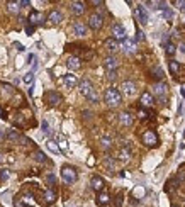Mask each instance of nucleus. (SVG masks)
<instances>
[{
  "label": "nucleus",
  "instance_id": "38",
  "mask_svg": "<svg viewBox=\"0 0 185 207\" xmlns=\"http://www.w3.org/2000/svg\"><path fill=\"white\" fill-rule=\"evenodd\" d=\"M107 78H109L110 82H114L117 78V71H107Z\"/></svg>",
  "mask_w": 185,
  "mask_h": 207
},
{
  "label": "nucleus",
  "instance_id": "17",
  "mask_svg": "<svg viewBox=\"0 0 185 207\" xmlns=\"http://www.w3.org/2000/svg\"><path fill=\"white\" fill-rule=\"evenodd\" d=\"M104 66H105V70H107V71H116L117 60L114 58V56H107V58H105V61H104Z\"/></svg>",
  "mask_w": 185,
  "mask_h": 207
},
{
  "label": "nucleus",
  "instance_id": "43",
  "mask_svg": "<svg viewBox=\"0 0 185 207\" xmlns=\"http://www.w3.org/2000/svg\"><path fill=\"white\" fill-rule=\"evenodd\" d=\"M17 124H24V119H22V114H17V119H15Z\"/></svg>",
  "mask_w": 185,
  "mask_h": 207
},
{
  "label": "nucleus",
  "instance_id": "37",
  "mask_svg": "<svg viewBox=\"0 0 185 207\" xmlns=\"http://www.w3.org/2000/svg\"><path fill=\"white\" fill-rule=\"evenodd\" d=\"M137 117L143 119V121H144V119H148V112L144 111V109H139V112H137Z\"/></svg>",
  "mask_w": 185,
  "mask_h": 207
},
{
  "label": "nucleus",
  "instance_id": "53",
  "mask_svg": "<svg viewBox=\"0 0 185 207\" xmlns=\"http://www.w3.org/2000/svg\"><path fill=\"white\" fill-rule=\"evenodd\" d=\"M0 161H2V155H0Z\"/></svg>",
  "mask_w": 185,
  "mask_h": 207
},
{
  "label": "nucleus",
  "instance_id": "41",
  "mask_svg": "<svg viewBox=\"0 0 185 207\" xmlns=\"http://www.w3.org/2000/svg\"><path fill=\"white\" fill-rule=\"evenodd\" d=\"M60 148H61V150H66V148H68V144H66L65 139H60Z\"/></svg>",
  "mask_w": 185,
  "mask_h": 207
},
{
  "label": "nucleus",
  "instance_id": "48",
  "mask_svg": "<svg viewBox=\"0 0 185 207\" xmlns=\"http://www.w3.org/2000/svg\"><path fill=\"white\" fill-rule=\"evenodd\" d=\"M178 5H180V9H182V10H185V2H178Z\"/></svg>",
  "mask_w": 185,
  "mask_h": 207
},
{
  "label": "nucleus",
  "instance_id": "12",
  "mask_svg": "<svg viewBox=\"0 0 185 207\" xmlns=\"http://www.w3.org/2000/svg\"><path fill=\"white\" fill-rule=\"evenodd\" d=\"M66 66H68L70 70H80L82 68V60L76 58V56H70L68 61H66Z\"/></svg>",
  "mask_w": 185,
  "mask_h": 207
},
{
  "label": "nucleus",
  "instance_id": "7",
  "mask_svg": "<svg viewBox=\"0 0 185 207\" xmlns=\"http://www.w3.org/2000/svg\"><path fill=\"white\" fill-rule=\"evenodd\" d=\"M143 143L146 146H156L158 144V136L155 131H146L143 134Z\"/></svg>",
  "mask_w": 185,
  "mask_h": 207
},
{
  "label": "nucleus",
  "instance_id": "36",
  "mask_svg": "<svg viewBox=\"0 0 185 207\" xmlns=\"http://www.w3.org/2000/svg\"><path fill=\"white\" fill-rule=\"evenodd\" d=\"M41 127H42V132H44V134H49V132H51V129H49V124H48V121H42Z\"/></svg>",
  "mask_w": 185,
  "mask_h": 207
},
{
  "label": "nucleus",
  "instance_id": "47",
  "mask_svg": "<svg viewBox=\"0 0 185 207\" xmlns=\"http://www.w3.org/2000/svg\"><path fill=\"white\" fill-rule=\"evenodd\" d=\"M2 88H5V90H12V87H10V85H7V83H2Z\"/></svg>",
  "mask_w": 185,
  "mask_h": 207
},
{
  "label": "nucleus",
  "instance_id": "29",
  "mask_svg": "<svg viewBox=\"0 0 185 207\" xmlns=\"http://www.w3.org/2000/svg\"><path fill=\"white\" fill-rule=\"evenodd\" d=\"M165 48H166L165 51H166V55H168V56H173L175 53H177V48H175V44H171V42H168Z\"/></svg>",
  "mask_w": 185,
  "mask_h": 207
},
{
  "label": "nucleus",
  "instance_id": "1",
  "mask_svg": "<svg viewBox=\"0 0 185 207\" xmlns=\"http://www.w3.org/2000/svg\"><path fill=\"white\" fill-rule=\"evenodd\" d=\"M104 100H105V104H107L109 107H117V105H121V102H122V95H121V92L117 88L110 87V88L105 90Z\"/></svg>",
  "mask_w": 185,
  "mask_h": 207
},
{
  "label": "nucleus",
  "instance_id": "52",
  "mask_svg": "<svg viewBox=\"0 0 185 207\" xmlns=\"http://www.w3.org/2000/svg\"><path fill=\"white\" fill-rule=\"evenodd\" d=\"M0 138H4V132H0Z\"/></svg>",
  "mask_w": 185,
  "mask_h": 207
},
{
  "label": "nucleus",
  "instance_id": "35",
  "mask_svg": "<svg viewBox=\"0 0 185 207\" xmlns=\"http://www.w3.org/2000/svg\"><path fill=\"white\" fill-rule=\"evenodd\" d=\"M153 73H155V76H156V78H160V80L163 78V70L160 68V66H156V68L153 70Z\"/></svg>",
  "mask_w": 185,
  "mask_h": 207
},
{
  "label": "nucleus",
  "instance_id": "54",
  "mask_svg": "<svg viewBox=\"0 0 185 207\" xmlns=\"http://www.w3.org/2000/svg\"><path fill=\"white\" fill-rule=\"evenodd\" d=\"M173 207H178V206H173Z\"/></svg>",
  "mask_w": 185,
  "mask_h": 207
},
{
  "label": "nucleus",
  "instance_id": "39",
  "mask_svg": "<svg viewBox=\"0 0 185 207\" xmlns=\"http://www.w3.org/2000/svg\"><path fill=\"white\" fill-rule=\"evenodd\" d=\"M136 41H144V32L143 31H137L136 32Z\"/></svg>",
  "mask_w": 185,
  "mask_h": 207
},
{
  "label": "nucleus",
  "instance_id": "49",
  "mask_svg": "<svg viewBox=\"0 0 185 207\" xmlns=\"http://www.w3.org/2000/svg\"><path fill=\"white\" fill-rule=\"evenodd\" d=\"M180 51H182V53H185V44H182V46H180Z\"/></svg>",
  "mask_w": 185,
  "mask_h": 207
},
{
  "label": "nucleus",
  "instance_id": "5",
  "mask_svg": "<svg viewBox=\"0 0 185 207\" xmlns=\"http://www.w3.org/2000/svg\"><path fill=\"white\" fill-rule=\"evenodd\" d=\"M44 100L48 102V105H58V104L61 102V95L55 92V90H49L44 93Z\"/></svg>",
  "mask_w": 185,
  "mask_h": 207
},
{
  "label": "nucleus",
  "instance_id": "46",
  "mask_svg": "<svg viewBox=\"0 0 185 207\" xmlns=\"http://www.w3.org/2000/svg\"><path fill=\"white\" fill-rule=\"evenodd\" d=\"M19 5H24V7H26V5H31V2H29V0H21Z\"/></svg>",
  "mask_w": 185,
  "mask_h": 207
},
{
  "label": "nucleus",
  "instance_id": "23",
  "mask_svg": "<svg viewBox=\"0 0 185 207\" xmlns=\"http://www.w3.org/2000/svg\"><path fill=\"white\" fill-rule=\"evenodd\" d=\"M46 146H48L49 151L56 153V155H60V153H61V148H60V144H58L56 141H53V139H49L48 143H46Z\"/></svg>",
  "mask_w": 185,
  "mask_h": 207
},
{
  "label": "nucleus",
  "instance_id": "16",
  "mask_svg": "<svg viewBox=\"0 0 185 207\" xmlns=\"http://www.w3.org/2000/svg\"><path fill=\"white\" fill-rule=\"evenodd\" d=\"M71 12L75 15H82L85 12V2H71Z\"/></svg>",
  "mask_w": 185,
  "mask_h": 207
},
{
  "label": "nucleus",
  "instance_id": "11",
  "mask_svg": "<svg viewBox=\"0 0 185 207\" xmlns=\"http://www.w3.org/2000/svg\"><path fill=\"white\" fill-rule=\"evenodd\" d=\"M121 88H122V92L126 95H132V93H136V83L131 82V80H126Z\"/></svg>",
  "mask_w": 185,
  "mask_h": 207
},
{
  "label": "nucleus",
  "instance_id": "21",
  "mask_svg": "<svg viewBox=\"0 0 185 207\" xmlns=\"http://www.w3.org/2000/svg\"><path fill=\"white\" fill-rule=\"evenodd\" d=\"M73 31H75L76 36H85L87 34V26L82 24V22H75L73 24Z\"/></svg>",
  "mask_w": 185,
  "mask_h": 207
},
{
  "label": "nucleus",
  "instance_id": "3",
  "mask_svg": "<svg viewBox=\"0 0 185 207\" xmlns=\"http://www.w3.org/2000/svg\"><path fill=\"white\" fill-rule=\"evenodd\" d=\"M61 178L66 182V183H75L76 178H78V175H76V170L73 166H68L65 165L61 168Z\"/></svg>",
  "mask_w": 185,
  "mask_h": 207
},
{
  "label": "nucleus",
  "instance_id": "22",
  "mask_svg": "<svg viewBox=\"0 0 185 207\" xmlns=\"http://www.w3.org/2000/svg\"><path fill=\"white\" fill-rule=\"evenodd\" d=\"M122 46H124V51L126 53H134L136 51V44H134V41H131V39L122 41Z\"/></svg>",
  "mask_w": 185,
  "mask_h": 207
},
{
  "label": "nucleus",
  "instance_id": "20",
  "mask_svg": "<svg viewBox=\"0 0 185 207\" xmlns=\"http://www.w3.org/2000/svg\"><path fill=\"white\" fill-rule=\"evenodd\" d=\"M110 202V195L107 192H99V195H97V204L99 206H107Z\"/></svg>",
  "mask_w": 185,
  "mask_h": 207
},
{
  "label": "nucleus",
  "instance_id": "44",
  "mask_svg": "<svg viewBox=\"0 0 185 207\" xmlns=\"http://www.w3.org/2000/svg\"><path fill=\"white\" fill-rule=\"evenodd\" d=\"M14 48H17V51H24V46L21 42H14Z\"/></svg>",
  "mask_w": 185,
  "mask_h": 207
},
{
  "label": "nucleus",
  "instance_id": "15",
  "mask_svg": "<svg viewBox=\"0 0 185 207\" xmlns=\"http://www.w3.org/2000/svg\"><path fill=\"white\" fill-rule=\"evenodd\" d=\"M136 15H137V21L141 22V24H146L148 22V12H146V9L143 5H137L136 7Z\"/></svg>",
  "mask_w": 185,
  "mask_h": 207
},
{
  "label": "nucleus",
  "instance_id": "34",
  "mask_svg": "<svg viewBox=\"0 0 185 207\" xmlns=\"http://www.w3.org/2000/svg\"><path fill=\"white\" fill-rule=\"evenodd\" d=\"M100 143H102V148H104V150H109L110 144H112V141H110L109 138H102V139H100Z\"/></svg>",
  "mask_w": 185,
  "mask_h": 207
},
{
  "label": "nucleus",
  "instance_id": "26",
  "mask_svg": "<svg viewBox=\"0 0 185 207\" xmlns=\"http://www.w3.org/2000/svg\"><path fill=\"white\" fill-rule=\"evenodd\" d=\"M168 68H170L171 75H177L178 71H180V63H178V61H175V60H171V61L168 63Z\"/></svg>",
  "mask_w": 185,
  "mask_h": 207
},
{
  "label": "nucleus",
  "instance_id": "25",
  "mask_svg": "<svg viewBox=\"0 0 185 207\" xmlns=\"http://www.w3.org/2000/svg\"><path fill=\"white\" fill-rule=\"evenodd\" d=\"M55 200H56V193L53 192V190H46V192H44V202H46V204H53Z\"/></svg>",
  "mask_w": 185,
  "mask_h": 207
},
{
  "label": "nucleus",
  "instance_id": "18",
  "mask_svg": "<svg viewBox=\"0 0 185 207\" xmlns=\"http://www.w3.org/2000/svg\"><path fill=\"white\" fill-rule=\"evenodd\" d=\"M104 185H105V183H104L102 177H94V178H92V188H94L95 192H102Z\"/></svg>",
  "mask_w": 185,
  "mask_h": 207
},
{
  "label": "nucleus",
  "instance_id": "2",
  "mask_svg": "<svg viewBox=\"0 0 185 207\" xmlns=\"http://www.w3.org/2000/svg\"><path fill=\"white\" fill-rule=\"evenodd\" d=\"M80 92H82L83 97H87L90 102H99V95H97V92L94 90V85L90 80H82L80 82Z\"/></svg>",
  "mask_w": 185,
  "mask_h": 207
},
{
  "label": "nucleus",
  "instance_id": "4",
  "mask_svg": "<svg viewBox=\"0 0 185 207\" xmlns=\"http://www.w3.org/2000/svg\"><path fill=\"white\" fill-rule=\"evenodd\" d=\"M155 97H156L158 100L161 104H165V98H166V90H168V87L165 85L163 82H158V83H155Z\"/></svg>",
  "mask_w": 185,
  "mask_h": 207
},
{
  "label": "nucleus",
  "instance_id": "40",
  "mask_svg": "<svg viewBox=\"0 0 185 207\" xmlns=\"http://www.w3.org/2000/svg\"><path fill=\"white\" fill-rule=\"evenodd\" d=\"M46 178H48V183H49V185H53V183H55V182H56L55 175H48V177H46Z\"/></svg>",
  "mask_w": 185,
  "mask_h": 207
},
{
  "label": "nucleus",
  "instance_id": "14",
  "mask_svg": "<svg viewBox=\"0 0 185 207\" xmlns=\"http://www.w3.org/2000/svg\"><path fill=\"white\" fill-rule=\"evenodd\" d=\"M139 102H141L143 107H151V105L155 104V97L151 95L150 92H144L143 95H141V100H139Z\"/></svg>",
  "mask_w": 185,
  "mask_h": 207
},
{
  "label": "nucleus",
  "instance_id": "6",
  "mask_svg": "<svg viewBox=\"0 0 185 207\" xmlns=\"http://www.w3.org/2000/svg\"><path fill=\"white\" fill-rule=\"evenodd\" d=\"M112 37L116 41H126L127 37H126V29H124V26L114 24V27H112Z\"/></svg>",
  "mask_w": 185,
  "mask_h": 207
},
{
  "label": "nucleus",
  "instance_id": "45",
  "mask_svg": "<svg viewBox=\"0 0 185 207\" xmlns=\"http://www.w3.org/2000/svg\"><path fill=\"white\" fill-rule=\"evenodd\" d=\"M34 26H27V27H26V32H27V34H32V32H34Z\"/></svg>",
  "mask_w": 185,
  "mask_h": 207
},
{
  "label": "nucleus",
  "instance_id": "31",
  "mask_svg": "<svg viewBox=\"0 0 185 207\" xmlns=\"http://www.w3.org/2000/svg\"><path fill=\"white\" fill-rule=\"evenodd\" d=\"M132 195H134L136 199H141V197L144 195V188L143 187H136V188L132 190Z\"/></svg>",
  "mask_w": 185,
  "mask_h": 207
},
{
  "label": "nucleus",
  "instance_id": "32",
  "mask_svg": "<svg viewBox=\"0 0 185 207\" xmlns=\"http://www.w3.org/2000/svg\"><path fill=\"white\" fill-rule=\"evenodd\" d=\"M129 150H127V148H122V150H121V153H119V158L121 160H129Z\"/></svg>",
  "mask_w": 185,
  "mask_h": 207
},
{
  "label": "nucleus",
  "instance_id": "50",
  "mask_svg": "<svg viewBox=\"0 0 185 207\" xmlns=\"http://www.w3.org/2000/svg\"><path fill=\"white\" fill-rule=\"evenodd\" d=\"M182 95H184V97H185V88H182Z\"/></svg>",
  "mask_w": 185,
  "mask_h": 207
},
{
  "label": "nucleus",
  "instance_id": "10",
  "mask_svg": "<svg viewBox=\"0 0 185 207\" xmlns=\"http://www.w3.org/2000/svg\"><path fill=\"white\" fill-rule=\"evenodd\" d=\"M61 82H63V85H65L66 88H75L76 85H78V80H76L75 75H65L61 78Z\"/></svg>",
  "mask_w": 185,
  "mask_h": 207
},
{
  "label": "nucleus",
  "instance_id": "13",
  "mask_svg": "<svg viewBox=\"0 0 185 207\" xmlns=\"http://www.w3.org/2000/svg\"><path fill=\"white\" fill-rule=\"evenodd\" d=\"M63 21V15H61V12L60 10H53V12H49V15H48V22L49 24H60V22Z\"/></svg>",
  "mask_w": 185,
  "mask_h": 207
},
{
  "label": "nucleus",
  "instance_id": "33",
  "mask_svg": "<svg viewBox=\"0 0 185 207\" xmlns=\"http://www.w3.org/2000/svg\"><path fill=\"white\" fill-rule=\"evenodd\" d=\"M34 156H36V161H39V163H44V161H46V155L42 151H36Z\"/></svg>",
  "mask_w": 185,
  "mask_h": 207
},
{
  "label": "nucleus",
  "instance_id": "28",
  "mask_svg": "<svg viewBox=\"0 0 185 207\" xmlns=\"http://www.w3.org/2000/svg\"><path fill=\"white\" fill-rule=\"evenodd\" d=\"M7 7H9V12H12V14H19V10H21L19 2H9Z\"/></svg>",
  "mask_w": 185,
  "mask_h": 207
},
{
  "label": "nucleus",
  "instance_id": "27",
  "mask_svg": "<svg viewBox=\"0 0 185 207\" xmlns=\"http://www.w3.org/2000/svg\"><path fill=\"white\" fill-rule=\"evenodd\" d=\"M105 48L109 49V51H116V49L119 48V44H117V41L114 39V37H110V39L105 41Z\"/></svg>",
  "mask_w": 185,
  "mask_h": 207
},
{
  "label": "nucleus",
  "instance_id": "30",
  "mask_svg": "<svg viewBox=\"0 0 185 207\" xmlns=\"http://www.w3.org/2000/svg\"><path fill=\"white\" fill-rule=\"evenodd\" d=\"M22 80H24V83H27V85H31V83L34 82V73H32V71H29V73H26Z\"/></svg>",
  "mask_w": 185,
  "mask_h": 207
},
{
  "label": "nucleus",
  "instance_id": "24",
  "mask_svg": "<svg viewBox=\"0 0 185 207\" xmlns=\"http://www.w3.org/2000/svg\"><path fill=\"white\" fill-rule=\"evenodd\" d=\"M7 139H9V141H24V143H27V139H24L19 132H15V131H10V132H9V134H7Z\"/></svg>",
  "mask_w": 185,
  "mask_h": 207
},
{
  "label": "nucleus",
  "instance_id": "9",
  "mask_svg": "<svg viewBox=\"0 0 185 207\" xmlns=\"http://www.w3.org/2000/svg\"><path fill=\"white\" fill-rule=\"evenodd\" d=\"M44 21V15L41 14V12H37V10H32L31 14H29V24L31 26H37V24H41V22Z\"/></svg>",
  "mask_w": 185,
  "mask_h": 207
},
{
  "label": "nucleus",
  "instance_id": "8",
  "mask_svg": "<svg viewBox=\"0 0 185 207\" xmlns=\"http://www.w3.org/2000/svg\"><path fill=\"white\" fill-rule=\"evenodd\" d=\"M89 27L94 29V31H97V29L102 27V15L99 14H92L89 17Z\"/></svg>",
  "mask_w": 185,
  "mask_h": 207
},
{
  "label": "nucleus",
  "instance_id": "42",
  "mask_svg": "<svg viewBox=\"0 0 185 207\" xmlns=\"http://www.w3.org/2000/svg\"><path fill=\"white\" fill-rule=\"evenodd\" d=\"M121 204H122V195H117V199H116V207H121Z\"/></svg>",
  "mask_w": 185,
  "mask_h": 207
},
{
  "label": "nucleus",
  "instance_id": "19",
  "mask_svg": "<svg viewBox=\"0 0 185 207\" xmlns=\"http://www.w3.org/2000/svg\"><path fill=\"white\" fill-rule=\"evenodd\" d=\"M119 121H121V124L126 126V127L132 126V116H131L129 112H122V114L119 116Z\"/></svg>",
  "mask_w": 185,
  "mask_h": 207
},
{
  "label": "nucleus",
  "instance_id": "51",
  "mask_svg": "<svg viewBox=\"0 0 185 207\" xmlns=\"http://www.w3.org/2000/svg\"><path fill=\"white\" fill-rule=\"evenodd\" d=\"M0 116H4V111H2V109H0Z\"/></svg>",
  "mask_w": 185,
  "mask_h": 207
}]
</instances>
